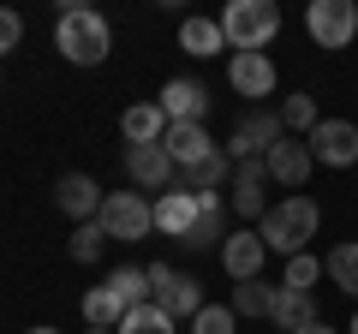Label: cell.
Masks as SVG:
<instances>
[{
	"mask_svg": "<svg viewBox=\"0 0 358 334\" xmlns=\"http://www.w3.org/2000/svg\"><path fill=\"white\" fill-rule=\"evenodd\" d=\"M155 102H162L167 126H203L209 119V90L197 84V78H167Z\"/></svg>",
	"mask_w": 358,
	"mask_h": 334,
	"instance_id": "cell-10",
	"label": "cell"
},
{
	"mask_svg": "<svg viewBox=\"0 0 358 334\" xmlns=\"http://www.w3.org/2000/svg\"><path fill=\"white\" fill-rule=\"evenodd\" d=\"M185 251H209V245H227V203H221V191H209V197H197V221H192V233H185Z\"/></svg>",
	"mask_w": 358,
	"mask_h": 334,
	"instance_id": "cell-16",
	"label": "cell"
},
{
	"mask_svg": "<svg viewBox=\"0 0 358 334\" xmlns=\"http://www.w3.org/2000/svg\"><path fill=\"white\" fill-rule=\"evenodd\" d=\"M305 334H334V328H329V322H317V328H305Z\"/></svg>",
	"mask_w": 358,
	"mask_h": 334,
	"instance_id": "cell-33",
	"label": "cell"
},
{
	"mask_svg": "<svg viewBox=\"0 0 358 334\" xmlns=\"http://www.w3.org/2000/svg\"><path fill=\"white\" fill-rule=\"evenodd\" d=\"M84 322H90V328H108V334H114L120 322H126V305H120V298L108 293V281L84 293Z\"/></svg>",
	"mask_w": 358,
	"mask_h": 334,
	"instance_id": "cell-23",
	"label": "cell"
},
{
	"mask_svg": "<svg viewBox=\"0 0 358 334\" xmlns=\"http://www.w3.org/2000/svg\"><path fill=\"white\" fill-rule=\"evenodd\" d=\"M281 138H287V126H281V114H275V108H245L239 126H233V138L221 143V150H227L233 161H263Z\"/></svg>",
	"mask_w": 358,
	"mask_h": 334,
	"instance_id": "cell-6",
	"label": "cell"
},
{
	"mask_svg": "<svg viewBox=\"0 0 358 334\" xmlns=\"http://www.w3.org/2000/svg\"><path fill=\"white\" fill-rule=\"evenodd\" d=\"M268 322L281 334H305V328H317V298L310 293H293V286H275V310H268Z\"/></svg>",
	"mask_w": 358,
	"mask_h": 334,
	"instance_id": "cell-17",
	"label": "cell"
},
{
	"mask_svg": "<svg viewBox=\"0 0 358 334\" xmlns=\"http://www.w3.org/2000/svg\"><path fill=\"white\" fill-rule=\"evenodd\" d=\"M281 126H287V131H299V138H310V131L322 126L317 96H305V90H299V96H287V102H281Z\"/></svg>",
	"mask_w": 358,
	"mask_h": 334,
	"instance_id": "cell-26",
	"label": "cell"
},
{
	"mask_svg": "<svg viewBox=\"0 0 358 334\" xmlns=\"http://www.w3.org/2000/svg\"><path fill=\"white\" fill-rule=\"evenodd\" d=\"M322 275H329L341 293H352L358 298V239H346V245H334L329 257H322Z\"/></svg>",
	"mask_w": 358,
	"mask_h": 334,
	"instance_id": "cell-25",
	"label": "cell"
},
{
	"mask_svg": "<svg viewBox=\"0 0 358 334\" xmlns=\"http://www.w3.org/2000/svg\"><path fill=\"white\" fill-rule=\"evenodd\" d=\"M108 293H114L120 305H126V317H131L138 305H150V275H143V269H131V263H120V269L108 275Z\"/></svg>",
	"mask_w": 358,
	"mask_h": 334,
	"instance_id": "cell-24",
	"label": "cell"
},
{
	"mask_svg": "<svg viewBox=\"0 0 358 334\" xmlns=\"http://www.w3.org/2000/svg\"><path fill=\"white\" fill-rule=\"evenodd\" d=\"M317 281H322V257H310V251L287 257V275H281V286H293V293H310Z\"/></svg>",
	"mask_w": 358,
	"mask_h": 334,
	"instance_id": "cell-30",
	"label": "cell"
},
{
	"mask_svg": "<svg viewBox=\"0 0 358 334\" xmlns=\"http://www.w3.org/2000/svg\"><path fill=\"white\" fill-rule=\"evenodd\" d=\"M305 143H310V155H317L322 167H352L358 161V126L352 119H322Z\"/></svg>",
	"mask_w": 358,
	"mask_h": 334,
	"instance_id": "cell-12",
	"label": "cell"
},
{
	"mask_svg": "<svg viewBox=\"0 0 358 334\" xmlns=\"http://www.w3.org/2000/svg\"><path fill=\"white\" fill-rule=\"evenodd\" d=\"M126 173L138 191H173L179 185V167L162 143H126Z\"/></svg>",
	"mask_w": 358,
	"mask_h": 334,
	"instance_id": "cell-8",
	"label": "cell"
},
{
	"mask_svg": "<svg viewBox=\"0 0 358 334\" xmlns=\"http://www.w3.org/2000/svg\"><path fill=\"white\" fill-rule=\"evenodd\" d=\"M317 227H322V209L310 203L305 191H299V197H281V203H268V215L257 221V239H263L268 251H281V257H299V251L317 239Z\"/></svg>",
	"mask_w": 358,
	"mask_h": 334,
	"instance_id": "cell-2",
	"label": "cell"
},
{
	"mask_svg": "<svg viewBox=\"0 0 358 334\" xmlns=\"http://www.w3.org/2000/svg\"><path fill=\"white\" fill-rule=\"evenodd\" d=\"M179 48L197 54V60L221 54V48H227V30H221V18H185V24H179Z\"/></svg>",
	"mask_w": 358,
	"mask_h": 334,
	"instance_id": "cell-22",
	"label": "cell"
},
{
	"mask_svg": "<svg viewBox=\"0 0 358 334\" xmlns=\"http://www.w3.org/2000/svg\"><path fill=\"white\" fill-rule=\"evenodd\" d=\"M263 161H268V185H287V191L299 197V191H305V180H310V167H317V155H310L305 138H281Z\"/></svg>",
	"mask_w": 358,
	"mask_h": 334,
	"instance_id": "cell-11",
	"label": "cell"
},
{
	"mask_svg": "<svg viewBox=\"0 0 358 334\" xmlns=\"http://www.w3.org/2000/svg\"><path fill=\"white\" fill-rule=\"evenodd\" d=\"M18 42H24V18H18L13 6H0V60H6Z\"/></svg>",
	"mask_w": 358,
	"mask_h": 334,
	"instance_id": "cell-32",
	"label": "cell"
},
{
	"mask_svg": "<svg viewBox=\"0 0 358 334\" xmlns=\"http://www.w3.org/2000/svg\"><path fill=\"white\" fill-rule=\"evenodd\" d=\"M233 322H239V317H233V305H203L192 317V334H233Z\"/></svg>",
	"mask_w": 358,
	"mask_h": 334,
	"instance_id": "cell-31",
	"label": "cell"
},
{
	"mask_svg": "<svg viewBox=\"0 0 358 334\" xmlns=\"http://www.w3.org/2000/svg\"><path fill=\"white\" fill-rule=\"evenodd\" d=\"M305 30H310L317 48H346V42L358 36V6L352 0H310Z\"/></svg>",
	"mask_w": 358,
	"mask_h": 334,
	"instance_id": "cell-7",
	"label": "cell"
},
{
	"mask_svg": "<svg viewBox=\"0 0 358 334\" xmlns=\"http://www.w3.org/2000/svg\"><path fill=\"white\" fill-rule=\"evenodd\" d=\"M30 334H60V328H30Z\"/></svg>",
	"mask_w": 358,
	"mask_h": 334,
	"instance_id": "cell-34",
	"label": "cell"
},
{
	"mask_svg": "<svg viewBox=\"0 0 358 334\" xmlns=\"http://www.w3.org/2000/svg\"><path fill=\"white\" fill-rule=\"evenodd\" d=\"M346 334H358V317H352V328H346Z\"/></svg>",
	"mask_w": 358,
	"mask_h": 334,
	"instance_id": "cell-35",
	"label": "cell"
},
{
	"mask_svg": "<svg viewBox=\"0 0 358 334\" xmlns=\"http://www.w3.org/2000/svg\"><path fill=\"white\" fill-rule=\"evenodd\" d=\"M221 30H227L233 54H263L268 42L281 36V6H275V0H227Z\"/></svg>",
	"mask_w": 358,
	"mask_h": 334,
	"instance_id": "cell-3",
	"label": "cell"
},
{
	"mask_svg": "<svg viewBox=\"0 0 358 334\" xmlns=\"http://www.w3.org/2000/svg\"><path fill=\"white\" fill-rule=\"evenodd\" d=\"M114 334H179V322L167 317V310H155V305H138Z\"/></svg>",
	"mask_w": 358,
	"mask_h": 334,
	"instance_id": "cell-29",
	"label": "cell"
},
{
	"mask_svg": "<svg viewBox=\"0 0 358 334\" xmlns=\"http://www.w3.org/2000/svg\"><path fill=\"white\" fill-rule=\"evenodd\" d=\"M150 305L155 310H167L173 322H192L197 310H203V281L197 275H179V269H167V263H150Z\"/></svg>",
	"mask_w": 358,
	"mask_h": 334,
	"instance_id": "cell-4",
	"label": "cell"
},
{
	"mask_svg": "<svg viewBox=\"0 0 358 334\" xmlns=\"http://www.w3.org/2000/svg\"><path fill=\"white\" fill-rule=\"evenodd\" d=\"M90 334H108V328H90Z\"/></svg>",
	"mask_w": 358,
	"mask_h": 334,
	"instance_id": "cell-36",
	"label": "cell"
},
{
	"mask_svg": "<svg viewBox=\"0 0 358 334\" xmlns=\"http://www.w3.org/2000/svg\"><path fill=\"white\" fill-rule=\"evenodd\" d=\"M102 233L108 239H120V245H138V239H150L155 233V203L143 191H108V203H102Z\"/></svg>",
	"mask_w": 358,
	"mask_h": 334,
	"instance_id": "cell-5",
	"label": "cell"
},
{
	"mask_svg": "<svg viewBox=\"0 0 358 334\" xmlns=\"http://www.w3.org/2000/svg\"><path fill=\"white\" fill-rule=\"evenodd\" d=\"M227 84L239 96H251V108H263V96H275V60H268V54H233Z\"/></svg>",
	"mask_w": 358,
	"mask_h": 334,
	"instance_id": "cell-15",
	"label": "cell"
},
{
	"mask_svg": "<svg viewBox=\"0 0 358 334\" xmlns=\"http://www.w3.org/2000/svg\"><path fill=\"white\" fill-rule=\"evenodd\" d=\"M263 263H268V245L257 239V227L227 233V245H221V269L233 275V286H239V281H263Z\"/></svg>",
	"mask_w": 358,
	"mask_h": 334,
	"instance_id": "cell-13",
	"label": "cell"
},
{
	"mask_svg": "<svg viewBox=\"0 0 358 334\" xmlns=\"http://www.w3.org/2000/svg\"><path fill=\"white\" fill-rule=\"evenodd\" d=\"M66 251H72V263H102V251H108V233H102V221H84V227H72Z\"/></svg>",
	"mask_w": 358,
	"mask_h": 334,
	"instance_id": "cell-27",
	"label": "cell"
},
{
	"mask_svg": "<svg viewBox=\"0 0 358 334\" xmlns=\"http://www.w3.org/2000/svg\"><path fill=\"white\" fill-rule=\"evenodd\" d=\"M54 48L72 66H102L108 48H114V24H108L96 6L72 0V6H60V18H54Z\"/></svg>",
	"mask_w": 358,
	"mask_h": 334,
	"instance_id": "cell-1",
	"label": "cell"
},
{
	"mask_svg": "<svg viewBox=\"0 0 358 334\" xmlns=\"http://www.w3.org/2000/svg\"><path fill=\"white\" fill-rule=\"evenodd\" d=\"M54 203H60V215H72L78 227L84 221H96L102 215V203H108V191L90 173H60V185H54Z\"/></svg>",
	"mask_w": 358,
	"mask_h": 334,
	"instance_id": "cell-14",
	"label": "cell"
},
{
	"mask_svg": "<svg viewBox=\"0 0 358 334\" xmlns=\"http://www.w3.org/2000/svg\"><path fill=\"white\" fill-rule=\"evenodd\" d=\"M162 150L173 155V167L185 173V167H197V161H209V155L221 150V143H209V131L203 126H167V138H162Z\"/></svg>",
	"mask_w": 358,
	"mask_h": 334,
	"instance_id": "cell-18",
	"label": "cell"
},
{
	"mask_svg": "<svg viewBox=\"0 0 358 334\" xmlns=\"http://www.w3.org/2000/svg\"><path fill=\"white\" fill-rule=\"evenodd\" d=\"M268 161H233V180H227V203H233V215H245V221H263L268 215Z\"/></svg>",
	"mask_w": 358,
	"mask_h": 334,
	"instance_id": "cell-9",
	"label": "cell"
},
{
	"mask_svg": "<svg viewBox=\"0 0 358 334\" xmlns=\"http://www.w3.org/2000/svg\"><path fill=\"white\" fill-rule=\"evenodd\" d=\"M120 131H126V143H162V138H167L162 102H131L126 114H120Z\"/></svg>",
	"mask_w": 358,
	"mask_h": 334,
	"instance_id": "cell-21",
	"label": "cell"
},
{
	"mask_svg": "<svg viewBox=\"0 0 358 334\" xmlns=\"http://www.w3.org/2000/svg\"><path fill=\"white\" fill-rule=\"evenodd\" d=\"M192 221H197V197L192 191H162L155 197V227L167 233V239H185V233H192Z\"/></svg>",
	"mask_w": 358,
	"mask_h": 334,
	"instance_id": "cell-19",
	"label": "cell"
},
{
	"mask_svg": "<svg viewBox=\"0 0 358 334\" xmlns=\"http://www.w3.org/2000/svg\"><path fill=\"white\" fill-rule=\"evenodd\" d=\"M227 180H233V155H227V150H215L209 161H197V167H185V173H179V191L209 197V191H221Z\"/></svg>",
	"mask_w": 358,
	"mask_h": 334,
	"instance_id": "cell-20",
	"label": "cell"
},
{
	"mask_svg": "<svg viewBox=\"0 0 358 334\" xmlns=\"http://www.w3.org/2000/svg\"><path fill=\"white\" fill-rule=\"evenodd\" d=\"M268 310H275V286H263V281L233 286V317H268Z\"/></svg>",
	"mask_w": 358,
	"mask_h": 334,
	"instance_id": "cell-28",
	"label": "cell"
}]
</instances>
